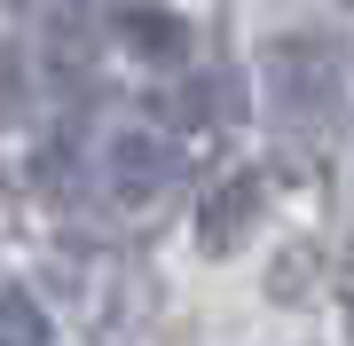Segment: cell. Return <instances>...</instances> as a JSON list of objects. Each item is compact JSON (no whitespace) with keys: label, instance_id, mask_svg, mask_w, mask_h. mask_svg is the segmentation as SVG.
I'll list each match as a JSON object with an SVG mask.
<instances>
[{"label":"cell","instance_id":"1","mask_svg":"<svg viewBox=\"0 0 354 346\" xmlns=\"http://www.w3.org/2000/svg\"><path fill=\"white\" fill-rule=\"evenodd\" d=\"M339 79H346V64H339L330 39L299 32V39H276L268 48V87H276V110L291 126H315V118L339 110Z\"/></svg>","mask_w":354,"mask_h":346},{"label":"cell","instance_id":"2","mask_svg":"<svg viewBox=\"0 0 354 346\" xmlns=\"http://www.w3.org/2000/svg\"><path fill=\"white\" fill-rule=\"evenodd\" d=\"M181 181V142L158 126H134L111 142V197L118 205H158L165 189Z\"/></svg>","mask_w":354,"mask_h":346},{"label":"cell","instance_id":"3","mask_svg":"<svg viewBox=\"0 0 354 346\" xmlns=\"http://www.w3.org/2000/svg\"><path fill=\"white\" fill-rule=\"evenodd\" d=\"M252 220H260V173H221L213 189H205V205H197V236H205V252H236L244 236H252Z\"/></svg>","mask_w":354,"mask_h":346},{"label":"cell","instance_id":"4","mask_svg":"<svg viewBox=\"0 0 354 346\" xmlns=\"http://www.w3.org/2000/svg\"><path fill=\"white\" fill-rule=\"evenodd\" d=\"M174 118H189V126H236L244 118V71H197L189 87L174 95Z\"/></svg>","mask_w":354,"mask_h":346},{"label":"cell","instance_id":"5","mask_svg":"<svg viewBox=\"0 0 354 346\" xmlns=\"http://www.w3.org/2000/svg\"><path fill=\"white\" fill-rule=\"evenodd\" d=\"M118 32H127V48L142 64H181V55H189V24H181L174 8H127Z\"/></svg>","mask_w":354,"mask_h":346},{"label":"cell","instance_id":"6","mask_svg":"<svg viewBox=\"0 0 354 346\" xmlns=\"http://www.w3.org/2000/svg\"><path fill=\"white\" fill-rule=\"evenodd\" d=\"M0 346H48V315L24 291H0Z\"/></svg>","mask_w":354,"mask_h":346}]
</instances>
